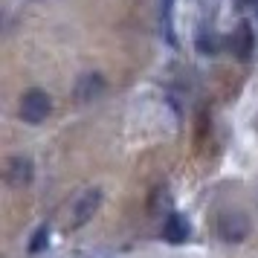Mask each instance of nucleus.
<instances>
[{"label":"nucleus","mask_w":258,"mask_h":258,"mask_svg":"<svg viewBox=\"0 0 258 258\" xmlns=\"http://www.w3.org/2000/svg\"><path fill=\"white\" fill-rule=\"evenodd\" d=\"M215 229H218V238L221 241H226V244H241L246 235H249V218L238 209H226L218 215Z\"/></svg>","instance_id":"obj_1"},{"label":"nucleus","mask_w":258,"mask_h":258,"mask_svg":"<svg viewBox=\"0 0 258 258\" xmlns=\"http://www.w3.org/2000/svg\"><path fill=\"white\" fill-rule=\"evenodd\" d=\"M49 110H52V102L44 90H29L21 99V119L29 122V125H41L49 116Z\"/></svg>","instance_id":"obj_2"},{"label":"nucleus","mask_w":258,"mask_h":258,"mask_svg":"<svg viewBox=\"0 0 258 258\" xmlns=\"http://www.w3.org/2000/svg\"><path fill=\"white\" fill-rule=\"evenodd\" d=\"M32 174H35L32 160H29V157H24V154L12 157V160L6 163V171H3V177H6V186H12V188L29 186V183H32Z\"/></svg>","instance_id":"obj_3"},{"label":"nucleus","mask_w":258,"mask_h":258,"mask_svg":"<svg viewBox=\"0 0 258 258\" xmlns=\"http://www.w3.org/2000/svg\"><path fill=\"white\" fill-rule=\"evenodd\" d=\"M99 206H102V191L99 188H87L82 198L76 200V206H73V226H84L93 218V212Z\"/></svg>","instance_id":"obj_4"},{"label":"nucleus","mask_w":258,"mask_h":258,"mask_svg":"<svg viewBox=\"0 0 258 258\" xmlns=\"http://www.w3.org/2000/svg\"><path fill=\"white\" fill-rule=\"evenodd\" d=\"M102 93H105V79H102L99 73H84V76H79L76 90H73V96H76L82 105L93 102V99H99Z\"/></svg>","instance_id":"obj_5"},{"label":"nucleus","mask_w":258,"mask_h":258,"mask_svg":"<svg viewBox=\"0 0 258 258\" xmlns=\"http://www.w3.org/2000/svg\"><path fill=\"white\" fill-rule=\"evenodd\" d=\"M163 238L168 244H183L188 238V221L180 218V215H168L163 223Z\"/></svg>","instance_id":"obj_6"},{"label":"nucleus","mask_w":258,"mask_h":258,"mask_svg":"<svg viewBox=\"0 0 258 258\" xmlns=\"http://www.w3.org/2000/svg\"><path fill=\"white\" fill-rule=\"evenodd\" d=\"M229 47L238 58H249V52H252V29L246 24H241L235 29V35L229 38Z\"/></svg>","instance_id":"obj_7"},{"label":"nucleus","mask_w":258,"mask_h":258,"mask_svg":"<svg viewBox=\"0 0 258 258\" xmlns=\"http://www.w3.org/2000/svg\"><path fill=\"white\" fill-rule=\"evenodd\" d=\"M171 9H174V0H160V21H163V32L168 44H177L174 32H171Z\"/></svg>","instance_id":"obj_8"},{"label":"nucleus","mask_w":258,"mask_h":258,"mask_svg":"<svg viewBox=\"0 0 258 258\" xmlns=\"http://www.w3.org/2000/svg\"><path fill=\"white\" fill-rule=\"evenodd\" d=\"M47 238H49V229H47V226H41V229L32 235V241H29V252H32V255H38V252L47 246Z\"/></svg>","instance_id":"obj_9"},{"label":"nucleus","mask_w":258,"mask_h":258,"mask_svg":"<svg viewBox=\"0 0 258 258\" xmlns=\"http://www.w3.org/2000/svg\"><path fill=\"white\" fill-rule=\"evenodd\" d=\"M198 49L203 52V55H215L218 41H215V38H206V32H200V35H198Z\"/></svg>","instance_id":"obj_10"}]
</instances>
